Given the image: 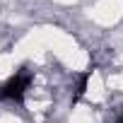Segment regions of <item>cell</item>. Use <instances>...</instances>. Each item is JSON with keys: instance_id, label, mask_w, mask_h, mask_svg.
<instances>
[{"instance_id": "obj_2", "label": "cell", "mask_w": 123, "mask_h": 123, "mask_svg": "<svg viewBox=\"0 0 123 123\" xmlns=\"http://www.w3.org/2000/svg\"><path fill=\"white\" fill-rule=\"evenodd\" d=\"M118 123H123V116H121V118H118Z\"/></svg>"}, {"instance_id": "obj_1", "label": "cell", "mask_w": 123, "mask_h": 123, "mask_svg": "<svg viewBox=\"0 0 123 123\" xmlns=\"http://www.w3.org/2000/svg\"><path fill=\"white\" fill-rule=\"evenodd\" d=\"M29 87V75L27 73H19L15 77H10L3 87H0V99H10V101H22L24 99V92Z\"/></svg>"}]
</instances>
